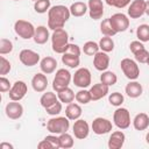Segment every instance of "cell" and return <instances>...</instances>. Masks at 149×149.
Instances as JSON below:
<instances>
[{"mask_svg":"<svg viewBox=\"0 0 149 149\" xmlns=\"http://www.w3.org/2000/svg\"><path fill=\"white\" fill-rule=\"evenodd\" d=\"M70 16V9L64 5H56L50 7L48 10V28L51 30L63 28Z\"/></svg>","mask_w":149,"mask_h":149,"instance_id":"obj_1","label":"cell"},{"mask_svg":"<svg viewBox=\"0 0 149 149\" xmlns=\"http://www.w3.org/2000/svg\"><path fill=\"white\" fill-rule=\"evenodd\" d=\"M51 48L56 54H64L69 44V34L64 28L52 30Z\"/></svg>","mask_w":149,"mask_h":149,"instance_id":"obj_2","label":"cell"},{"mask_svg":"<svg viewBox=\"0 0 149 149\" xmlns=\"http://www.w3.org/2000/svg\"><path fill=\"white\" fill-rule=\"evenodd\" d=\"M70 128V120L66 116H54L48 120L47 122V129L50 134L61 135L63 133H66Z\"/></svg>","mask_w":149,"mask_h":149,"instance_id":"obj_3","label":"cell"},{"mask_svg":"<svg viewBox=\"0 0 149 149\" xmlns=\"http://www.w3.org/2000/svg\"><path fill=\"white\" fill-rule=\"evenodd\" d=\"M71 79H72V76H71L69 70H66V69H58L56 71L54 80H52V88H54V91H56V93H57V92L69 87Z\"/></svg>","mask_w":149,"mask_h":149,"instance_id":"obj_4","label":"cell"},{"mask_svg":"<svg viewBox=\"0 0 149 149\" xmlns=\"http://www.w3.org/2000/svg\"><path fill=\"white\" fill-rule=\"evenodd\" d=\"M35 27L31 22L26 20H17L14 23V31L17 36H20L23 40H29L34 37L35 34Z\"/></svg>","mask_w":149,"mask_h":149,"instance_id":"obj_5","label":"cell"},{"mask_svg":"<svg viewBox=\"0 0 149 149\" xmlns=\"http://www.w3.org/2000/svg\"><path fill=\"white\" fill-rule=\"evenodd\" d=\"M120 66H121V70H122L123 74L129 80H136L139 78V76H140V68H139L137 63L134 59L123 58L120 62Z\"/></svg>","mask_w":149,"mask_h":149,"instance_id":"obj_6","label":"cell"},{"mask_svg":"<svg viewBox=\"0 0 149 149\" xmlns=\"http://www.w3.org/2000/svg\"><path fill=\"white\" fill-rule=\"evenodd\" d=\"M72 81L77 87H80V88L88 87L92 83L91 71L87 68H79L72 76Z\"/></svg>","mask_w":149,"mask_h":149,"instance_id":"obj_7","label":"cell"},{"mask_svg":"<svg viewBox=\"0 0 149 149\" xmlns=\"http://www.w3.org/2000/svg\"><path fill=\"white\" fill-rule=\"evenodd\" d=\"M113 122L119 129H127L130 126V113L125 107H118L113 114Z\"/></svg>","mask_w":149,"mask_h":149,"instance_id":"obj_8","label":"cell"},{"mask_svg":"<svg viewBox=\"0 0 149 149\" xmlns=\"http://www.w3.org/2000/svg\"><path fill=\"white\" fill-rule=\"evenodd\" d=\"M109 22L114 29V31L118 33H122L126 31L129 27V19L126 14L123 13H115L109 17Z\"/></svg>","mask_w":149,"mask_h":149,"instance_id":"obj_9","label":"cell"},{"mask_svg":"<svg viewBox=\"0 0 149 149\" xmlns=\"http://www.w3.org/2000/svg\"><path fill=\"white\" fill-rule=\"evenodd\" d=\"M27 92H28V86H27V84H26L23 80H16V81L12 85L8 95H9V99H10V100L20 101V100H22V99L26 97Z\"/></svg>","mask_w":149,"mask_h":149,"instance_id":"obj_10","label":"cell"},{"mask_svg":"<svg viewBox=\"0 0 149 149\" xmlns=\"http://www.w3.org/2000/svg\"><path fill=\"white\" fill-rule=\"evenodd\" d=\"M19 59L26 66H34L41 62L40 55L31 49H22L19 54Z\"/></svg>","mask_w":149,"mask_h":149,"instance_id":"obj_11","label":"cell"},{"mask_svg":"<svg viewBox=\"0 0 149 149\" xmlns=\"http://www.w3.org/2000/svg\"><path fill=\"white\" fill-rule=\"evenodd\" d=\"M112 122L108 120V119H105V118H95L91 125V128L93 130L94 134L97 135H104V134H107L112 130Z\"/></svg>","mask_w":149,"mask_h":149,"instance_id":"obj_12","label":"cell"},{"mask_svg":"<svg viewBox=\"0 0 149 149\" xmlns=\"http://www.w3.org/2000/svg\"><path fill=\"white\" fill-rule=\"evenodd\" d=\"M72 132L76 139L78 140H84L90 134V126L86 120L83 119H77L72 126Z\"/></svg>","mask_w":149,"mask_h":149,"instance_id":"obj_13","label":"cell"},{"mask_svg":"<svg viewBox=\"0 0 149 149\" xmlns=\"http://www.w3.org/2000/svg\"><path fill=\"white\" fill-rule=\"evenodd\" d=\"M143 14H146V0H133L128 6V16L140 19Z\"/></svg>","mask_w":149,"mask_h":149,"instance_id":"obj_14","label":"cell"},{"mask_svg":"<svg viewBox=\"0 0 149 149\" xmlns=\"http://www.w3.org/2000/svg\"><path fill=\"white\" fill-rule=\"evenodd\" d=\"M5 113L10 120H17L23 115V106L19 101L12 100L5 107Z\"/></svg>","mask_w":149,"mask_h":149,"instance_id":"obj_15","label":"cell"},{"mask_svg":"<svg viewBox=\"0 0 149 149\" xmlns=\"http://www.w3.org/2000/svg\"><path fill=\"white\" fill-rule=\"evenodd\" d=\"M88 15L93 20H99L104 15V2L102 0H88Z\"/></svg>","mask_w":149,"mask_h":149,"instance_id":"obj_16","label":"cell"},{"mask_svg":"<svg viewBox=\"0 0 149 149\" xmlns=\"http://www.w3.org/2000/svg\"><path fill=\"white\" fill-rule=\"evenodd\" d=\"M93 65L98 71H106L109 66V56L107 55V52L99 50L93 56Z\"/></svg>","mask_w":149,"mask_h":149,"instance_id":"obj_17","label":"cell"},{"mask_svg":"<svg viewBox=\"0 0 149 149\" xmlns=\"http://www.w3.org/2000/svg\"><path fill=\"white\" fill-rule=\"evenodd\" d=\"M90 93H91V98H92L93 101L100 100V99H102L104 97H106L109 93V86L100 81V83L94 84L93 86H91Z\"/></svg>","mask_w":149,"mask_h":149,"instance_id":"obj_18","label":"cell"},{"mask_svg":"<svg viewBox=\"0 0 149 149\" xmlns=\"http://www.w3.org/2000/svg\"><path fill=\"white\" fill-rule=\"evenodd\" d=\"M125 141H126V135L122 132V129L121 130H115L111 134L107 146H108L109 149H120L125 144Z\"/></svg>","mask_w":149,"mask_h":149,"instance_id":"obj_19","label":"cell"},{"mask_svg":"<svg viewBox=\"0 0 149 149\" xmlns=\"http://www.w3.org/2000/svg\"><path fill=\"white\" fill-rule=\"evenodd\" d=\"M31 86L35 92H38V93L44 92L48 86V78H47L45 73H43V72L36 73L31 78Z\"/></svg>","mask_w":149,"mask_h":149,"instance_id":"obj_20","label":"cell"},{"mask_svg":"<svg viewBox=\"0 0 149 149\" xmlns=\"http://www.w3.org/2000/svg\"><path fill=\"white\" fill-rule=\"evenodd\" d=\"M50 37L51 36L49 33V28H47L45 26H38L35 29V34L33 38L36 44H45Z\"/></svg>","mask_w":149,"mask_h":149,"instance_id":"obj_21","label":"cell"},{"mask_svg":"<svg viewBox=\"0 0 149 149\" xmlns=\"http://www.w3.org/2000/svg\"><path fill=\"white\" fill-rule=\"evenodd\" d=\"M56 68H57V61L51 56H47V57L42 58L40 62V69L45 74H50V73L55 72Z\"/></svg>","mask_w":149,"mask_h":149,"instance_id":"obj_22","label":"cell"},{"mask_svg":"<svg viewBox=\"0 0 149 149\" xmlns=\"http://www.w3.org/2000/svg\"><path fill=\"white\" fill-rule=\"evenodd\" d=\"M125 92H126V94H127L129 98L135 99V98H139V97L142 94L143 87H142V85H141L139 81H136V80H130V81L126 85Z\"/></svg>","mask_w":149,"mask_h":149,"instance_id":"obj_23","label":"cell"},{"mask_svg":"<svg viewBox=\"0 0 149 149\" xmlns=\"http://www.w3.org/2000/svg\"><path fill=\"white\" fill-rule=\"evenodd\" d=\"M81 113H83V109H81L80 105L76 104V102L68 104V106L65 108V116L70 121H76L77 119H79L81 116Z\"/></svg>","mask_w":149,"mask_h":149,"instance_id":"obj_24","label":"cell"},{"mask_svg":"<svg viewBox=\"0 0 149 149\" xmlns=\"http://www.w3.org/2000/svg\"><path fill=\"white\" fill-rule=\"evenodd\" d=\"M70 13L72 16L74 17H80V16H84L87 12H88V7H87V3L83 2V1H76L73 2L71 6H70Z\"/></svg>","mask_w":149,"mask_h":149,"instance_id":"obj_25","label":"cell"},{"mask_svg":"<svg viewBox=\"0 0 149 149\" xmlns=\"http://www.w3.org/2000/svg\"><path fill=\"white\" fill-rule=\"evenodd\" d=\"M133 126L136 130H146L149 127V116L146 113H139L133 120Z\"/></svg>","mask_w":149,"mask_h":149,"instance_id":"obj_26","label":"cell"},{"mask_svg":"<svg viewBox=\"0 0 149 149\" xmlns=\"http://www.w3.org/2000/svg\"><path fill=\"white\" fill-rule=\"evenodd\" d=\"M62 62L64 65H66L71 69H74L80 64V56L64 52V54H62Z\"/></svg>","mask_w":149,"mask_h":149,"instance_id":"obj_27","label":"cell"},{"mask_svg":"<svg viewBox=\"0 0 149 149\" xmlns=\"http://www.w3.org/2000/svg\"><path fill=\"white\" fill-rule=\"evenodd\" d=\"M57 97L61 102H64L66 105L70 102H73V100L76 99V94L73 93V91L70 87H66V88L57 92Z\"/></svg>","mask_w":149,"mask_h":149,"instance_id":"obj_28","label":"cell"},{"mask_svg":"<svg viewBox=\"0 0 149 149\" xmlns=\"http://www.w3.org/2000/svg\"><path fill=\"white\" fill-rule=\"evenodd\" d=\"M57 100H59V99H58V97L56 95V93H54V92H45V93H43L42 97L40 98V104H41V106L45 109L47 107H49V106H51L52 104H55Z\"/></svg>","mask_w":149,"mask_h":149,"instance_id":"obj_29","label":"cell"},{"mask_svg":"<svg viewBox=\"0 0 149 149\" xmlns=\"http://www.w3.org/2000/svg\"><path fill=\"white\" fill-rule=\"evenodd\" d=\"M100 81L106 84V85H108V86H113V85L116 84L118 77L113 71L106 70V71H102V73L100 74Z\"/></svg>","mask_w":149,"mask_h":149,"instance_id":"obj_30","label":"cell"},{"mask_svg":"<svg viewBox=\"0 0 149 149\" xmlns=\"http://www.w3.org/2000/svg\"><path fill=\"white\" fill-rule=\"evenodd\" d=\"M58 137H59V148H62V149H70V148L73 147L74 140H73L72 135L69 134L68 132L58 135Z\"/></svg>","mask_w":149,"mask_h":149,"instance_id":"obj_31","label":"cell"},{"mask_svg":"<svg viewBox=\"0 0 149 149\" xmlns=\"http://www.w3.org/2000/svg\"><path fill=\"white\" fill-rule=\"evenodd\" d=\"M99 48L101 51L111 52L114 50V41L111 36H104L99 41Z\"/></svg>","mask_w":149,"mask_h":149,"instance_id":"obj_32","label":"cell"},{"mask_svg":"<svg viewBox=\"0 0 149 149\" xmlns=\"http://www.w3.org/2000/svg\"><path fill=\"white\" fill-rule=\"evenodd\" d=\"M99 50H100L99 43H97L94 41H87L83 45V52L87 56H94Z\"/></svg>","mask_w":149,"mask_h":149,"instance_id":"obj_33","label":"cell"},{"mask_svg":"<svg viewBox=\"0 0 149 149\" xmlns=\"http://www.w3.org/2000/svg\"><path fill=\"white\" fill-rule=\"evenodd\" d=\"M136 37L141 42H148L149 41V24H140L136 29Z\"/></svg>","mask_w":149,"mask_h":149,"instance_id":"obj_34","label":"cell"},{"mask_svg":"<svg viewBox=\"0 0 149 149\" xmlns=\"http://www.w3.org/2000/svg\"><path fill=\"white\" fill-rule=\"evenodd\" d=\"M76 101H77L78 104H81V105H86V104H88L90 101H92L90 90L81 88L80 91H78V92L76 93Z\"/></svg>","mask_w":149,"mask_h":149,"instance_id":"obj_35","label":"cell"},{"mask_svg":"<svg viewBox=\"0 0 149 149\" xmlns=\"http://www.w3.org/2000/svg\"><path fill=\"white\" fill-rule=\"evenodd\" d=\"M50 0H37L34 2V9L38 14H44L50 9Z\"/></svg>","mask_w":149,"mask_h":149,"instance_id":"obj_36","label":"cell"},{"mask_svg":"<svg viewBox=\"0 0 149 149\" xmlns=\"http://www.w3.org/2000/svg\"><path fill=\"white\" fill-rule=\"evenodd\" d=\"M100 31H101V34H102L104 36H111V37L116 34V33L114 31V29H113L111 22H109V17L102 20V22L100 23Z\"/></svg>","mask_w":149,"mask_h":149,"instance_id":"obj_37","label":"cell"},{"mask_svg":"<svg viewBox=\"0 0 149 149\" xmlns=\"http://www.w3.org/2000/svg\"><path fill=\"white\" fill-rule=\"evenodd\" d=\"M125 100V97L120 93V92H112L108 94V102L112 105V106H115V107H120L122 105Z\"/></svg>","mask_w":149,"mask_h":149,"instance_id":"obj_38","label":"cell"},{"mask_svg":"<svg viewBox=\"0 0 149 149\" xmlns=\"http://www.w3.org/2000/svg\"><path fill=\"white\" fill-rule=\"evenodd\" d=\"M13 42L8 38H1L0 40V55H6L10 54L13 51Z\"/></svg>","mask_w":149,"mask_h":149,"instance_id":"obj_39","label":"cell"},{"mask_svg":"<svg viewBox=\"0 0 149 149\" xmlns=\"http://www.w3.org/2000/svg\"><path fill=\"white\" fill-rule=\"evenodd\" d=\"M134 57H135V61H136V62H139V63H141V64H144V63H147L148 59H149V52H148V50H147L146 48H143V49L136 51V52L134 54Z\"/></svg>","mask_w":149,"mask_h":149,"instance_id":"obj_40","label":"cell"},{"mask_svg":"<svg viewBox=\"0 0 149 149\" xmlns=\"http://www.w3.org/2000/svg\"><path fill=\"white\" fill-rule=\"evenodd\" d=\"M12 70V64L8 59H6L3 57V55L0 56V74L1 76H5L7 74L9 71Z\"/></svg>","mask_w":149,"mask_h":149,"instance_id":"obj_41","label":"cell"},{"mask_svg":"<svg viewBox=\"0 0 149 149\" xmlns=\"http://www.w3.org/2000/svg\"><path fill=\"white\" fill-rule=\"evenodd\" d=\"M45 112L49 114V115H52V116H56L58 115L61 112H62V102L59 100H57L55 104H52L51 106L47 107L45 108Z\"/></svg>","mask_w":149,"mask_h":149,"instance_id":"obj_42","label":"cell"},{"mask_svg":"<svg viewBox=\"0 0 149 149\" xmlns=\"http://www.w3.org/2000/svg\"><path fill=\"white\" fill-rule=\"evenodd\" d=\"M12 85L9 83V79H7L5 76L0 77V92L5 93V92H9Z\"/></svg>","mask_w":149,"mask_h":149,"instance_id":"obj_43","label":"cell"},{"mask_svg":"<svg viewBox=\"0 0 149 149\" xmlns=\"http://www.w3.org/2000/svg\"><path fill=\"white\" fill-rule=\"evenodd\" d=\"M65 52H69V54H72V55H77V56H80L81 50H80L79 45L73 44V43H69V44H68V48H66V50H65Z\"/></svg>","mask_w":149,"mask_h":149,"instance_id":"obj_44","label":"cell"},{"mask_svg":"<svg viewBox=\"0 0 149 149\" xmlns=\"http://www.w3.org/2000/svg\"><path fill=\"white\" fill-rule=\"evenodd\" d=\"M144 48V45H143V42H141V41H133V42H130V44H129V49H130V51L133 52V54H135L136 51H139V50H141V49H143Z\"/></svg>","mask_w":149,"mask_h":149,"instance_id":"obj_45","label":"cell"},{"mask_svg":"<svg viewBox=\"0 0 149 149\" xmlns=\"http://www.w3.org/2000/svg\"><path fill=\"white\" fill-rule=\"evenodd\" d=\"M37 148H38V149H56L55 146H54L50 141H48L47 139H43L41 142H38Z\"/></svg>","mask_w":149,"mask_h":149,"instance_id":"obj_46","label":"cell"},{"mask_svg":"<svg viewBox=\"0 0 149 149\" xmlns=\"http://www.w3.org/2000/svg\"><path fill=\"white\" fill-rule=\"evenodd\" d=\"M130 2H132V0H115L113 7H116V8H125V7L129 6Z\"/></svg>","mask_w":149,"mask_h":149,"instance_id":"obj_47","label":"cell"},{"mask_svg":"<svg viewBox=\"0 0 149 149\" xmlns=\"http://www.w3.org/2000/svg\"><path fill=\"white\" fill-rule=\"evenodd\" d=\"M13 144L10 143H7V142H2L0 143V149H13Z\"/></svg>","mask_w":149,"mask_h":149,"instance_id":"obj_48","label":"cell"},{"mask_svg":"<svg viewBox=\"0 0 149 149\" xmlns=\"http://www.w3.org/2000/svg\"><path fill=\"white\" fill-rule=\"evenodd\" d=\"M146 14L149 16V0L146 1Z\"/></svg>","mask_w":149,"mask_h":149,"instance_id":"obj_49","label":"cell"},{"mask_svg":"<svg viewBox=\"0 0 149 149\" xmlns=\"http://www.w3.org/2000/svg\"><path fill=\"white\" fill-rule=\"evenodd\" d=\"M108 6H114V2H115V0H104Z\"/></svg>","mask_w":149,"mask_h":149,"instance_id":"obj_50","label":"cell"},{"mask_svg":"<svg viewBox=\"0 0 149 149\" xmlns=\"http://www.w3.org/2000/svg\"><path fill=\"white\" fill-rule=\"evenodd\" d=\"M146 142L149 144V132L147 133V135H146Z\"/></svg>","mask_w":149,"mask_h":149,"instance_id":"obj_51","label":"cell"},{"mask_svg":"<svg viewBox=\"0 0 149 149\" xmlns=\"http://www.w3.org/2000/svg\"><path fill=\"white\" fill-rule=\"evenodd\" d=\"M147 64H148V66H149V59H148V62H147Z\"/></svg>","mask_w":149,"mask_h":149,"instance_id":"obj_52","label":"cell"},{"mask_svg":"<svg viewBox=\"0 0 149 149\" xmlns=\"http://www.w3.org/2000/svg\"><path fill=\"white\" fill-rule=\"evenodd\" d=\"M33 1H34V2H35V1H37V0H33Z\"/></svg>","mask_w":149,"mask_h":149,"instance_id":"obj_53","label":"cell"},{"mask_svg":"<svg viewBox=\"0 0 149 149\" xmlns=\"http://www.w3.org/2000/svg\"><path fill=\"white\" fill-rule=\"evenodd\" d=\"M14 1H20V0H14Z\"/></svg>","mask_w":149,"mask_h":149,"instance_id":"obj_54","label":"cell"}]
</instances>
